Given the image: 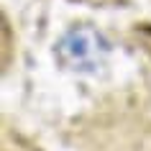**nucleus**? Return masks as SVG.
Instances as JSON below:
<instances>
[{
    "label": "nucleus",
    "mask_w": 151,
    "mask_h": 151,
    "mask_svg": "<svg viewBox=\"0 0 151 151\" xmlns=\"http://www.w3.org/2000/svg\"><path fill=\"white\" fill-rule=\"evenodd\" d=\"M105 54H108V41L97 28L87 23L72 26L64 33L59 44L54 46V56L64 69L80 72V74H90L103 64Z\"/></svg>",
    "instance_id": "obj_1"
}]
</instances>
